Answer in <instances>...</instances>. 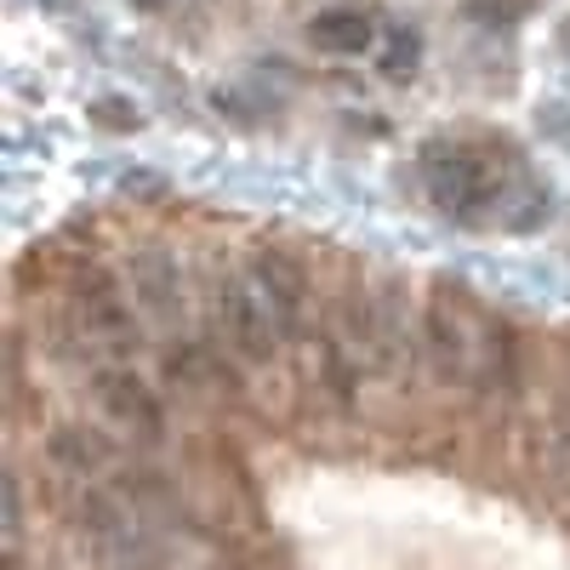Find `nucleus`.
I'll return each instance as SVG.
<instances>
[{
  "instance_id": "4468645a",
  "label": "nucleus",
  "mask_w": 570,
  "mask_h": 570,
  "mask_svg": "<svg viewBox=\"0 0 570 570\" xmlns=\"http://www.w3.org/2000/svg\"><path fill=\"white\" fill-rule=\"evenodd\" d=\"M91 115H98V126H109V131H126V126H137V115L120 104V98H104V104H91Z\"/></svg>"
},
{
  "instance_id": "6e6552de",
  "label": "nucleus",
  "mask_w": 570,
  "mask_h": 570,
  "mask_svg": "<svg viewBox=\"0 0 570 570\" xmlns=\"http://www.w3.org/2000/svg\"><path fill=\"white\" fill-rule=\"evenodd\" d=\"M126 285H131V303L142 308V320H155V325L183 320V268L160 240H142L126 257Z\"/></svg>"
},
{
  "instance_id": "39448f33",
  "label": "nucleus",
  "mask_w": 570,
  "mask_h": 570,
  "mask_svg": "<svg viewBox=\"0 0 570 570\" xmlns=\"http://www.w3.org/2000/svg\"><path fill=\"white\" fill-rule=\"evenodd\" d=\"M69 331L80 354H126L137 343V325H131V303L115 292V279L104 268H86L75 279V303H69Z\"/></svg>"
},
{
  "instance_id": "1a4fd4ad",
  "label": "nucleus",
  "mask_w": 570,
  "mask_h": 570,
  "mask_svg": "<svg viewBox=\"0 0 570 570\" xmlns=\"http://www.w3.org/2000/svg\"><path fill=\"white\" fill-rule=\"evenodd\" d=\"M115 456H120V445L91 422H58L46 434V462L58 473H69V480H98V473L115 468Z\"/></svg>"
},
{
  "instance_id": "9d476101",
  "label": "nucleus",
  "mask_w": 570,
  "mask_h": 570,
  "mask_svg": "<svg viewBox=\"0 0 570 570\" xmlns=\"http://www.w3.org/2000/svg\"><path fill=\"white\" fill-rule=\"evenodd\" d=\"M308 354H314V394L337 416H348L354 400H360V360H354V348L337 337V331H314Z\"/></svg>"
},
{
  "instance_id": "f03ea898",
  "label": "nucleus",
  "mask_w": 570,
  "mask_h": 570,
  "mask_svg": "<svg viewBox=\"0 0 570 570\" xmlns=\"http://www.w3.org/2000/svg\"><path fill=\"white\" fill-rule=\"evenodd\" d=\"M354 360L371 376H405L411 365H422V314H411V285L400 274H383L365 308V337L354 348Z\"/></svg>"
},
{
  "instance_id": "ddd939ff",
  "label": "nucleus",
  "mask_w": 570,
  "mask_h": 570,
  "mask_svg": "<svg viewBox=\"0 0 570 570\" xmlns=\"http://www.w3.org/2000/svg\"><path fill=\"white\" fill-rule=\"evenodd\" d=\"M120 188L126 195H142V200H166V177H155V171H126Z\"/></svg>"
},
{
  "instance_id": "0eeeda50",
  "label": "nucleus",
  "mask_w": 570,
  "mask_h": 570,
  "mask_svg": "<svg viewBox=\"0 0 570 570\" xmlns=\"http://www.w3.org/2000/svg\"><path fill=\"white\" fill-rule=\"evenodd\" d=\"M252 279H257V292L279 325V337H297L303 331V308H308V292H314V274L297 252H285V246H257L252 252Z\"/></svg>"
},
{
  "instance_id": "2eb2a0df",
  "label": "nucleus",
  "mask_w": 570,
  "mask_h": 570,
  "mask_svg": "<svg viewBox=\"0 0 570 570\" xmlns=\"http://www.w3.org/2000/svg\"><path fill=\"white\" fill-rule=\"evenodd\" d=\"M559 480H564V485H570V451H564V456H559Z\"/></svg>"
},
{
  "instance_id": "9b49d317",
  "label": "nucleus",
  "mask_w": 570,
  "mask_h": 570,
  "mask_svg": "<svg viewBox=\"0 0 570 570\" xmlns=\"http://www.w3.org/2000/svg\"><path fill=\"white\" fill-rule=\"evenodd\" d=\"M308 40H314V52L325 58H360L371 52V40H376V18L360 12V7H331L308 23Z\"/></svg>"
},
{
  "instance_id": "423d86ee",
  "label": "nucleus",
  "mask_w": 570,
  "mask_h": 570,
  "mask_svg": "<svg viewBox=\"0 0 570 570\" xmlns=\"http://www.w3.org/2000/svg\"><path fill=\"white\" fill-rule=\"evenodd\" d=\"M91 400L104 405V416L109 422H120V428H131L137 440H166V405L155 400V389L142 383V376L131 371V365H91Z\"/></svg>"
},
{
  "instance_id": "f8f14e48",
  "label": "nucleus",
  "mask_w": 570,
  "mask_h": 570,
  "mask_svg": "<svg viewBox=\"0 0 570 570\" xmlns=\"http://www.w3.org/2000/svg\"><path fill=\"white\" fill-rule=\"evenodd\" d=\"M537 126H542V137L570 142V109H564V104H542V109H537Z\"/></svg>"
},
{
  "instance_id": "7ed1b4c3",
  "label": "nucleus",
  "mask_w": 570,
  "mask_h": 570,
  "mask_svg": "<svg viewBox=\"0 0 570 570\" xmlns=\"http://www.w3.org/2000/svg\"><path fill=\"white\" fill-rule=\"evenodd\" d=\"M212 308H217V337L234 360L240 365H274L285 337H279V325H274V314L257 292L252 268H228L212 292Z\"/></svg>"
},
{
  "instance_id": "20e7f679",
  "label": "nucleus",
  "mask_w": 570,
  "mask_h": 570,
  "mask_svg": "<svg viewBox=\"0 0 570 570\" xmlns=\"http://www.w3.org/2000/svg\"><path fill=\"white\" fill-rule=\"evenodd\" d=\"M422 183H428V200L456 223H485L491 200H502L485 160L468 155L462 142H428L422 149Z\"/></svg>"
},
{
  "instance_id": "f257e3e1",
  "label": "nucleus",
  "mask_w": 570,
  "mask_h": 570,
  "mask_svg": "<svg viewBox=\"0 0 570 570\" xmlns=\"http://www.w3.org/2000/svg\"><path fill=\"white\" fill-rule=\"evenodd\" d=\"M485 325H491V314L462 285H440V297H428V308H422V376L428 383L468 389Z\"/></svg>"
}]
</instances>
